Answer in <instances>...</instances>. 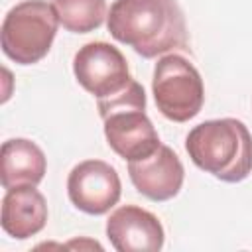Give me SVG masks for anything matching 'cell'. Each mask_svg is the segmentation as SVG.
<instances>
[{"label":"cell","instance_id":"obj_1","mask_svg":"<svg viewBox=\"0 0 252 252\" xmlns=\"http://www.w3.org/2000/svg\"><path fill=\"white\" fill-rule=\"evenodd\" d=\"M106 26L116 41L146 59L189 49L185 16L177 0H114Z\"/></svg>","mask_w":252,"mask_h":252},{"label":"cell","instance_id":"obj_2","mask_svg":"<svg viewBox=\"0 0 252 252\" xmlns=\"http://www.w3.org/2000/svg\"><path fill=\"white\" fill-rule=\"evenodd\" d=\"M185 150L199 169L226 183H238L252 171V136L236 118L197 124L187 134Z\"/></svg>","mask_w":252,"mask_h":252},{"label":"cell","instance_id":"obj_3","mask_svg":"<svg viewBox=\"0 0 252 252\" xmlns=\"http://www.w3.org/2000/svg\"><path fill=\"white\" fill-rule=\"evenodd\" d=\"M108 146L124 159H144L159 148V136L146 114V93L138 81L110 98H96Z\"/></svg>","mask_w":252,"mask_h":252},{"label":"cell","instance_id":"obj_4","mask_svg":"<svg viewBox=\"0 0 252 252\" xmlns=\"http://www.w3.org/2000/svg\"><path fill=\"white\" fill-rule=\"evenodd\" d=\"M59 16L45 0H24L16 4L2 22V51L20 65L41 61L55 39Z\"/></svg>","mask_w":252,"mask_h":252},{"label":"cell","instance_id":"obj_5","mask_svg":"<svg viewBox=\"0 0 252 252\" xmlns=\"http://www.w3.org/2000/svg\"><path fill=\"white\" fill-rule=\"evenodd\" d=\"M152 91L158 110L173 122L195 118L205 102V87L199 71L189 59L177 53H167L156 63Z\"/></svg>","mask_w":252,"mask_h":252},{"label":"cell","instance_id":"obj_6","mask_svg":"<svg viewBox=\"0 0 252 252\" xmlns=\"http://www.w3.org/2000/svg\"><path fill=\"white\" fill-rule=\"evenodd\" d=\"M73 73L79 85L96 98H110L132 81L126 57L106 41L83 45L73 59Z\"/></svg>","mask_w":252,"mask_h":252},{"label":"cell","instance_id":"obj_7","mask_svg":"<svg viewBox=\"0 0 252 252\" xmlns=\"http://www.w3.org/2000/svg\"><path fill=\"white\" fill-rule=\"evenodd\" d=\"M71 203L87 215H104L120 199L122 183L116 169L102 159L77 163L67 177Z\"/></svg>","mask_w":252,"mask_h":252},{"label":"cell","instance_id":"obj_8","mask_svg":"<svg viewBox=\"0 0 252 252\" xmlns=\"http://www.w3.org/2000/svg\"><path fill=\"white\" fill-rule=\"evenodd\" d=\"M128 175L136 191L152 201H169L173 199L185 179V169L177 154L159 144V148L144 158L128 161Z\"/></svg>","mask_w":252,"mask_h":252},{"label":"cell","instance_id":"obj_9","mask_svg":"<svg viewBox=\"0 0 252 252\" xmlns=\"http://www.w3.org/2000/svg\"><path fill=\"white\" fill-rule=\"evenodd\" d=\"M106 236L118 252H156L163 246V226L150 211L124 205L106 220Z\"/></svg>","mask_w":252,"mask_h":252},{"label":"cell","instance_id":"obj_10","mask_svg":"<svg viewBox=\"0 0 252 252\" xmlns=\"http://www.w3.org/2000/svg\"><path fill=\"white\" fill-rule=\"evenodd\" d=\"M47 222L45 197L35 185L8 189L2 199V228L18 240L37 234Z\"/></svg>","mask_w":252,"mask_h":252},{"label":"cell","instance_id":"obj_11","mask_svg":"<svg viewBox=\"0 0 252 252\" xmlns=\"http://www.w3.org/2000/svg\"><path fill=\"white\" fill-rule=\"evenodd\" d=\"M2 187L14 189L24 185H37L47 169L41 148L26 138H12L2 144Z\"/></svg>","mask_w":252,"mask_h":252},{"label":"cell","instance_id":"obj_12","mask_svg":"<svg viewBox=\"0 0 252 252\" xmlns=\"http://www.w3.org/2000/svg\"><path fill=\"white\" fill-rule=\"evenodd\" d=\"M59 22L73 33H89L102 26L106 0H53Z\"/></svg>","mask_w":252,"mask_h":252}]
</instances>
